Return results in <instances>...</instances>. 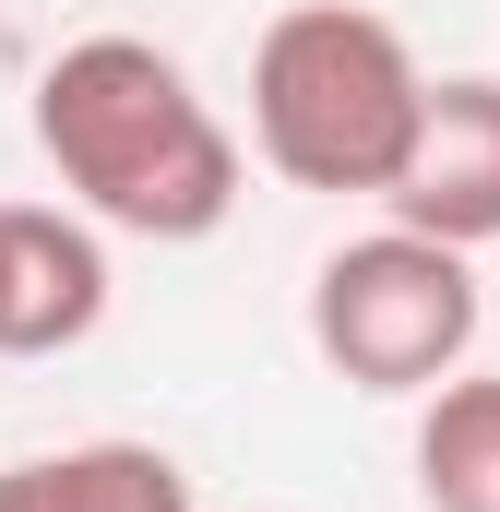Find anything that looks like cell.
<instances>
[{
	"mask_svg": "<svg viewBox=\"0 0 500 512\" xmlns=\"http://www.w3.org/2000/svg\"><path fill=\"white\" fill-rule=\"evenodd\" d=\"M36 155L60 167L84 227L120 239H215L239 215V131L203 108V84L155 36H72L36 72Z\"/></svg>",
	"mask_w": 500,
	"mask_h": 512,
	"instance_id": "cell-1",
	"label": "cell"
},
{
	"mask_svg": "<svg viewBox=\"0 0 500 512\" xmlns=\"http://www.w3.org/2000/svg\"><path fill=\"white\" fill-rule=\"evenodd\" d=\"M417 48L405 24H381L358 0H298L250 36V155L286 179V191H370L405 167V131H417Z\"/></svg>",
	"mask_w": 500,
	"mask_h": 512,
	"instance_id": "cell-2",
	"label": "cell"
},
{
	"mask_svg": "<svg viewBox=\"0 0 500 512\" xmlns=\"http://www.w3.org/2000/svg\"><path fill=\"white\" fill-rule=\"evenodd\" d=\"M477 334H489L477 251H441L381 215L370 239H334L310 262V346L346 393H429L477 358Z\"/></svg>",
	"mask_w": 500,
	"mask_h": 512,
	"instance_id": "cell-3",
	"label": "cell"
},
{
	"mask_svg": "<svg viewBox=\"0 0 500 512\" xmlns=\"http://www.w3.org/2000/svg\"><path fill=\"white\" fill-rule=\"evenodd\" d=\"M381 215L441 239V251H489L500 239V72H441L417 96L405 167L381 179Z\"/></svg>",
	"mask_w": 500,
	"mask_h": 512,
	"instance_id": "cell-4",
	"label": "cell"
},
{
	"mask_svg": "<svg viewBox=\"0 0 500 512\" xmlns=\"http://www.w3.org/2000/svg\"><path fill=\"white\" fill-rule=\"evenodd\" d=\"M108 322V239L60 203H0V358H60Z\"/></svg>",
	"mask_w": 500,
	"mask_h": 512,
	"instance_id": "cell-5",
	"label": "cell"
},
{
	"mask_svg": "<svg viewBox=\"0 0 500 512\" xmlns=\"http://www.w3.org/2000/svg\"><path fill=\"white\" fill-rule=\"evenodd\" d=\"M0 512H203V501H191V465L155 441H60V453L0 465Z\"/></svg>",
	"mask_w": 500,
	"mask_h": 512,
	"instance_id": "cell-6",
	"label": "cell"
},
{
	"mask_svg": "<svg viewBox=\"0 0 500 512\" xmlns=\"http://www.w3.org/2000/svg\"><path fill=\"white\" fill-rule=\"evenodd\" d=\"M417 501L429 512H500V370H453L417 393Z\"/></svg>",
	"mask_w": 500,
	"mask_h": 512,
	"instance_id": "cell-7",
	"label": "cell"
}]
</instances>
